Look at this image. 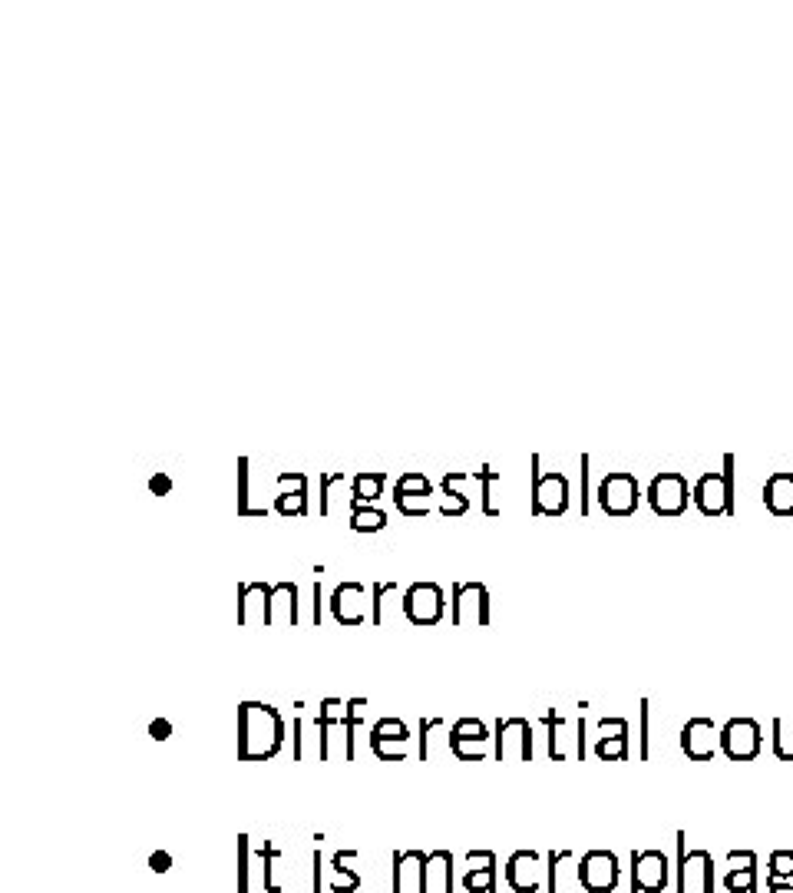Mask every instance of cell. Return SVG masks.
<instances>
[{"mask_svg": "<svg viewBox=\"0 0 793 893\" xmlns=\"http://www.w3.org/2000/svg\"><path fill=\"white\" fill-rule=\"evenodd\" d=\"M764 507L770 516H780V520H787V516H793V470H774L764 483Z\"/></svg>", "mask_w": 793, "mask_h": 893, "instance_id": "23", "label": "cell"}, {"mask_svg": "<svg viewBox=\"0 0 793 893\" xmlns=\"http://www.w3.org/2000/svg\"><path fill=\"white\" fill-rule=\"evenodd\" d=\"M400 606H404V616L414 626H437L443 619V609H447V596L437 583H410Z\"/></svg>", "mask_w": 793, "mask_h": 893, "instance_id": "7", "label": "cell"}, {"mask_svg": "<svg viewBox=\"0 0 793 893\" xmlns=\"http://www.w3.org/2000/svg\"><path fill=\"white\" fill-rule=\"evenodd\" d=\"M149 738L152 741H169L172 738V722H169V718H156V722L149 725Z\"/></svg>", "mask_w": 793, "mask_h": 893, "instance_id": "46", "label": "cell"}, {"mask_svg": "<svg viewBox=\"0 0 793 893\" xmlns=\"http://www.w3.org/2000/svg\"><path fill=\"white\" fill-rule=\"evenodd\" d=\"M546 870L549 867H542L539 851H516L506 860V884L516 893H536V890H542V884H546V880H542Z\"/></svg>", "mask_w": 793, "mask_h": 893, "instance_id": "14", "label": "cell"}, {"mask_svg": "<svg viewBox=\"0 0 793 893\" xmlns=\"http://www.w3.org/2000/svg\"><path fill=\"white\" fill-rule=\"evenodd\" d=\"M671 880V864L661 851L632 854V893H661Z\"/></svg>", "mask_w": 793, "mask_h": 893, "instance_id": "13", "label": "cell"}, {"mask_svg": "<svg viewBox=\"0 0 793 893\" xmlns=\"http://www.w3.org/2000/svg\"><path fill=\"white\" fill-rule=\"evenodd\" d=\"M281 493L275 497V510L281 516H304L308 513V473H278Z\"/></svg>", "mask_w": 793, "mask_h": 893, "instance_id": "20", "label": "cell"}, {"mask_svg": "<svg viewBox=\"0 0 793 893\" xmlns=\"http://www.w3.org/2000/svg\"><path fill=\"white\" fill-rule=\"evenodd\" d=\"M473 612L476 626H490V589L483 583H453L450 589V619L453 626H466Z\"/></svg>", "mask_w": 793, "mask_h": 893, "instance_id": "8", "label": "cell"}, {"mask_svg": "<svg viewBox=\"0 0 793 893\" xmlns=\"http://www.w3.org/2000/svg\"><path fill=\"white\" fill-rule=\"evenodd\" d=\"M304 702L295 705V722H291V755H295V761H301V728H304Z\"/></svg>", "mask_w": 793, "mask_h": 893, "instance_id": "43", "label": "cell"}, {"mask_svg": "<svg viewBox=\"0 0 793 893\" xmlns=\"http://www.w3.org/2000/svg\"><path fill=\"white\" fill-rule=\"evenodd\" d=\"M496 761H532V725L526 718H499L493 731Z\"/></svg>", "mask_w": 793, "mask_h": 893, "instance_id": "10", "label": "cell"}, {"mask_svg": "<svg viewBox=\"0 0 793 893\" xmlns=\"http://www.w3.org/2000/svg\"><path fill=\"white\" fill-rule=\"evenodd\" d=\"M447 741H450V751L460 761H483L486 745L493 741V735L480 718H460V722L450 728Z\"/></svg>", "mask_w": 793, "mask_h": 893, "instance_id": "12", "label": "cell"}, {"mask_svg": "<svg viewBox=\"0 0 793 893\" xmlns=\"http://www.w3.org/2000/svg\"><path fill=\"white\" fill-rule=\"evenodd\" d=\"M473 480H480V483H483V493H480L483 513H486V516H499L496 503H493V497H490V487H493L496 480H503V473L493 470V467H483V470H476V473H473Z\"/></svg>", "mask_w": 793, "mask_h": 893, "instance_id": "36", "label": "cell"}, {"mask_svg": "<svg viewBox=\"0 0 793 893\" xmlns=\"http://www.w3.org/2000/svg\"><path fill=\"white\" fill-rule=\"evenodd\" d=\"M430 493H433V483L417 470L400 473L397 483H394V503L404 516H427L430 513V507H427Z\"/></svg>", "mask_w": 793, "mask_h": 893, "instance_id": "15", "label": "cell"}, {"mask_svg": "<svg viewBox=\"0 0 793 893\" xmlns=\"http://www.w3.org/2000/svg\"><path fill=\"white\" fill-rule=\"evenodd\" d=\"M364 596H367V589L361 583H341V586H334V593L328 599L334 622H338V626H344V629L364 626V619H367Z\"/></svg>", "mask_w": 793, "mask_h": 893, "instance_id": "16", "label": "cell"}, {"mask_svg": "<svg viewBox=\"0 0 793 893\" xmlns=\"http://www.w3.org/2000/svg\"><path fill=\"white\" fill-rule=\"evenodd\" d=\"M384 483H387V473L384 470H361L354 473L351 480V493H354V503H374L377 497H384Z\"/></svg>", "mask_w": 793, "mask_h": 893, "instance_id": "30", "label": "cell"}, {"mask_svg": "<svg viewBox=\"0 0 793 893\" xmlns=\"http://www.w3.org/2000/svg\"><path fill=\"white\" fill-rule=\"evenodd\" d=\"M149 490L156 493V497H169V493H172V477H169V473H162V470H159V473H152Z\"/></svg>", "mask_w": 793, "mask_h": 893, "instance_id": "45", "label": "cell"}, {"mask_svg": "<svg viewBox=\"0 0 793 893\" xmlns=\"http://www.w3.org/2000/svg\"><path fill=\"white\" fill-rule=\"evenodd\" d=\"M774 755L780 761H793V735H787L784 718H774Z\"/></svg>", "mask_w": 793, "mask_h": 893, "instance_id": "38", "label": "cell"}, {"mask_svg": "<svg viewBox=\"0 0 793 893\" xmlns=\"http://www.w3.org/2000/svg\"><path fill=\"white\" fill-rule=\"evenodd\" d=\"M724 887L731 893H754L757 890V854L754 851H731V854H727Z\"/></svg>", "mask_w": 793, "mask_h": 893, "instance_id": "24", "label": "cell"}, {"mask_svg": "<svg viewBox=\"0 0 793 893\" xmlns=\"http://www.w3.org/2000/svg\"><path fill=\"white\" fill-rule=\"evenodd\" d=\"M466 893H496V854L493 851H470L466 854Z\"/></svg>", "mask_w": 793, "mask_h": 893, "instance_id": "21", "label": "cell"}, {"mask_svg": "<svg viewBox=\"0 0 793 893\" xmlns=\"http://www.w3.org/2000/svg\"><path fill=\"white\" fill-rule=\"evenodd\" d=\"M764 748V735L754 718H731L721 728V751L731 761H754Z\"/></svg>", "mask_w": 793, "mask_h": 893, "instance_id": "11", "label": "cell"}, {"mask_svg": "<svg viewBox=\"0 0 793 893\" xmlns=\"http://www.w3.org/2000/svg\"><path fill=\"white\" fill-rule=\"evenodd\" d=\"M684 831H678V893H711L714 890V860L708 851H688Z\"/></svg>", "mask_w": 793, "mask_h": 893, "instance_id": "6", "label": "cell"}, {"mask_svg": "<svg viewBox=\"0 0 793 893\" xmlns=\"http://www.w3.org/2000/svg\"><path fill=\"white\" fill-rule=\"evenodd\" d=\"M387 526V513L377 510L374 503H354L351 500V530L354 533H380Z\"/></svg>", "mask_w": 793, "mask_h": 893, "instance_id": "31", "label": "cell"}, {"mask_svg": "<svg viewBox=\"0 0 793 893\" xmlns=\"http://www.w3.org/2000/svg\"><path fill=\"white\" fill-rule=\"evenodd\" d=\"M734 467H737V457L724 454L721 470L701 473V477L694 480L691 503L704 516H734L737 513V507H734Z\"/></svg>", "mask_w": 793, "mask_h": 893, "instance_id": "2", "label": "cell"}, {"mask_svg": "<svg viewBox=\"0 0 793 893\" xmlns=\"http://www.w3.org/2000/svg\"><path fill=\"white\" fill-rule=\"evenodd\" d=\"M440 487H443V493H447V497H450V500H447V503H443V507H440V513H443V516H463L466 510H470V497H466V493H460V490H456L453 470L447 473V477H443V483H440Z\"/></svg>", "mask_w": 793, "mask_h": 893, "instance_id": "34", "label": "cell"}, {"mask_svg": "<svg viewBox=\"0 0 793 893\" xmlns=\"http://www.w3.org/2000/svg\"><path fill=\"white\" fill-rule=\"evenodd\" d=\"M149 870H152V874H169V870H172V854L169 851H152L149 854Z\"/></svg>", "mask_w": 793, "mask_h": 893, "instance_id": "44", "label": "cell"}, {"mask_svg": "<svg viewBox=\"0 0 793 893\" xmlns=\"http://www.w3.org/2000/svg\"><path fill=\"white\" fill-rule=\"evenodd\" d=\"M285 745V718L275 705H238V755L245 761H271Z\"/></svg>", "mask_w": 793, "mask_h": 893, "instance_id": "1", "label": "cell"}, {"mask_svg": "<svg viewBox=\"0 0 793 893\" xmlns=\"http://www.w3.org/2000/svg\"><path fill=\"white\" fill-rule=\"evenodd\" d=\"M238 516H268L265 507H252L248 497V457H238Z\"/></svg>", "mask_w": 793, "mask_h": 893, "instance_id": "33", "label": "cell"}, {"mask_svg": "<svg viewBox=\"0 0 793 893\" xmlns=\"http://www.w3.org/2000/svg\"><path fill=\"white\" fill-rule=\"evenodd\" d=\"M364 708H367V698H351L347 702V718H344V758L354 761V738H357V728L364 725Z\"/></svg>", "mask_w": 793, "mask_h": 893, "instance_id": "32", "label": "cell"}, {"mask_svg": "<svg viewBox=\"0 0 793 893\" xmlns=\"http://www.w3.org/2000/svg\"><path fill=\"white\" fill-rule=\"evenodd\" d=\"M595 755H599V761H625L628 758V722L625 718H602Z\"/></svg>", "mask_w": 793, "mask_h": 893, "instance_id": "22", "label": "cell"}, {"mask_svg": "<svg viewBox=\"0 0 793 893\" xmlns=\"http://www.w3.org/2000/svg\"><path fill=\"white\" fill-rule=\"evenodd\" d=\"M546 725H549V758L566 761V755H562V748H559V731L566 728V718L556 712H546Z\"/></svg>", "mask_w": 793, "mask_h": 893, "instance_id": "39", "label": "cell"}, {"mask_svg": "<svg viewBox=\"0 0 793 893\" xmlns=\"http://www.w3.org/2000/svg\"><path fill=\"white\" fill-rule=\"evenodd\" d=\"M268 599H271V586L262 583V579H252V583L238 586V626H248V622H252V609H258L262 626H268Z\"/></svg>", "mask_w": 793, "mask_h": 893, "instance_id": "25", "label": "cell"}, {"mask_svg": "<svg viewBox=\"0 0 793 893\" xmlns=\"http://www.w3.org/2000/svg\"><path fill=\"white\" fill-rule=\"evenodd\" d=\"M314 626H321V583H314Z\"/></svg>", "mask_w": 793, "mask_h": 893, "instance_id": "49", "label": "cell"}, {"mask_svg": "<svg viewBox=\"0 0 793 893\" xmlns=\"http://www.w3.org/2000/svg\"><path fill=\"white\" fill-rule=\"evenodd\" d=\"M595 497H599V507L608 516H632L642 503V487H638L632 470H612L602 477Z\"/></svg>", "mask_w": 793, "mask_h": 893, "instance_id": "5", "label": "cell"}, {"mask_svg": "<svg viewBox=\"0 0 793 893\" xmlns=\"http://www.w3.org/2000/svg\"><path fill=\"white\" fill-rule=\"evenodd\" d=\"M648 718H651V705H648V698L642 702V751H638V755H642V761L651 755L648 751V745H651V735H648Z\"/></svg>", "mask_w": 793, "mask_h": 893, "instance_id": "47", "label": "cell"}, {"mask_svg": "<svg viewBox=\"0 0 793 893\" xmlns=\"http://www.w3.org/2000/svg\"><path fill=\"white\" fill-rule=\"evenodd\" d=\"M314 874H311V887H314V893H321V887H324V860H321V851H314Z\"/></svg>", "mask_w": 793, "mask_h": 893, "instance_id": "48", "label": "cell"}, {"mask_svg": "<svg viewBox=\"0 0 793 893\" xmlns=\"http://www.w3.org/2000/svg\"><path fill=\"white\" fill-rule=\"evenodd\" d=\"M248 860H252V837L238 834V893H248V887H252V867H248Z\"/></svg>", "mask_w": 793, "mask_h": 893, "instance_id": "35", "label": "cell"}, {"mask_svg": "<svg viewBox=\"0 0 793 893\" xmlns=\"http://www.w3.org/2000/svg\"><path fill=\"white\" fill-rule=\"evenodd\" d=\"M407 741H410V731L400 718H380L371 728V751L380 761H404Z\"/></svg>", "mask_w": 793, "mask_h": 893, "instance_id": "17", "label": "cell"}, {"mask_svg": "<svg viewBox=\"0 0 793 893\" xmlns=\"http://www.w3.org/2000/svg\"><path fill=\"white\" fill-rule=\"evenodd\" d=\"M361 857V851H338L331 857V893H354L357 887H361V877H357V870L354 867H347V864H354V860Z\"/></svg>", "mask_w": 793, "mask_h": 893, "instance_id": "29", "label": "cell"}, {"mask_svg": "<svg viewBox=\"0 0 793 893\" xmlns=\"http://www.w3.org/2000/svg\"><path fill=\"white\" fill-rule=\"evenodd\" d=\"M443 718H420V761H430V731L443 728Z\"/></svg>", "mask_w": 793, "mask_h": 893, "instance_id": "41", "label": "cell"}, {"mask_svg": "<svg viewBox=\"0 0 793 893\" xmlns=\"http://www.w3.org/2000/svg\"><path fill=\"white\" fill-rule=\"evenodd\" d=\"M427 857L423 851H400L394 854V877L390 887L394 893H427L423 890V870H427Z\"/></svg>", "mask_w": 793, "mask_h": 893, "instance_id": "19", "label": "cell"}, {"mask_svg": "<svg viewBox=\"0 0 793 893\" xmlns=\"http://www.w3.org/2000/svg\"><path fill=\"white\" fill-rule=\"evenodd\" d=\"M278 609H285V622L288 626H298V586L281 579V583L271 586V599H268V626H275Z\"/></svg>", "mask_w": 793, "mask_h": 893, "instance_id": "28", "label": "cell"}, {"mask_svg": "<svg viewBox=\"0 0 793 893\" xmlns=\"http://www.w3.org/2000/svg\"><path fill=\"white\" fill-rule=\"evenodd\" d=\"M347 718V702H341V698H324V702L318 705V718H314V725H318V751H321V761L331 758V725H344Z\"/></svg>", "mask_w": 793, "mask_h": 893, "instance_id": "27", "label": "cell"}, {"mask_svg": "<svg viewBox=\"0 0 793 893\" xmlns=\"http://www.w3.org/2000/svg\"><path fill=\"white\" fill-rule=\"evenodd\" d=\"M390 593H397V583H374L371 586V622L374 626L384 622V599Z\"/></svg>", "mask_w": 793, "mask_h": 893, "instance_id": "37", "label": "cell"}, {"mask_svg": "<svg viewBox=\"0 0 793 893\" xmlns=\"http://www.w3.org/2000/svg\"><path fill=\"white\" fill-rule=\"evenodd\" d=\"M334 483H344V473H321V516L331 513V487Z\"/></svg>", "mask_w": 793, "mask_h": 893, "instance_id": "42", "label": "cell"}, {"mask_svg": "<svg viewBox=\"0 0 793 893\" xmlns=\"http://www.w3.org/2000/svg\"><path fill=\"white\" fill-rule=\"evenodd\" d=\"M718 748H721V731L714 728L711 718H691V722L681 728V751L691 761H708V758H714Z\"/></svg>", "mask_w": 793, "mask_h": 893, "instance_id": "18", "label": "cell"}, {"mask_svg": "<svg viewBox=\"0 0 793 893\" xmlns=\"http://www.w3.org/2000/svg\"><path fill=\"white\" fill-rule=\"evenodd\" d=\"M648 507L655 510L658 516H681L691 503V487L688 477L678 470H661L651 477L648 490H645Z\"/></svg>", "mask_w": 793, "mask_h": 893, "instance_id": "4", "label": "cell"}, {"mask_svg": "<svg viewBox=\"0 0 793 893\" xmlns=\"http://www.w3.org/2000/svg\"><path fill=\"white\" fill-rule=\"evenodd\" d=\"M770 880H793V851L770 854Z\"/></svg>", "mask_w": 793, "mask_h": 893, "instance_id": "40", "label": "cell"}, {"mask_svg": "<svg viewBox=\"0 0 793 893\" xmlns=\"http://www.w3.org/2000/svg\"><path fill=\"white\" fill-rule=\"evenodd\" d=\"M423 890L427 893H453V854L433 851L423 870Z\"/></svg>", "mask_w": 793, "mask_h": 893, "instance_id": "26", "label": "cell"}, {"mask_svg": "<svg viewBox=\"0 0 793 893\" xmlns=\"http://www.w3.org/2000/svg\"><path fill=\"white\" fill-rule=\"evenodd\" d=\"M767 893H793V884H784V880H770Z\"/></svg>", "mask_w": 793, "mask_h": 893, "instance_id": "50", "label": "cell"}, {"mask_svg": "<svg viewBox=\"0 0 793 893\" xmlns=\"http://www.w3.org/2000/svg\"><path fill=\"white\" fill-rule=\"evenodd\" d=\"M618 877H622V867L612 851H589L575 867V880L589 893H612L618 887Z\"/></svg>", "mask_w": 793, "mask_h": 893, "instance_id": "9", "label": "cell"}, {"mask_svg": "<svg viewBox=\"0 0 793 893\" xmlns=\"http://www.w3.org/2000/svg\"><path fill=\"white\" fill-rule=\"evenodd\" d=\"M532 467V516H562L569 510V477L566 473H542L539 454L529 457Z\"/></svg>", "mask_w": 793, "mask_h": 893, "instance_id": "3", "label": "cell"}]
</instances>
